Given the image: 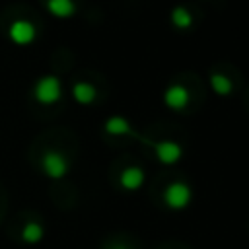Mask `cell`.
<instances>
[{
    "label": "cell",
    "instance_id": "cell-7",
    "mask_svg": "<svg viewBox=\"0 0 249 249\" xmlns=\"http://www.w3.org/2000/svg\"><path fill=\"white\" fill-rule=\"evenodd\" d=\"M144 169L142 167H136V165H130V167H124L121 171V177H119V183L124 191H138L142 185H144Z\"/></svg>",
    "mask_w": 249,
    "mask_h": 249
},
{
    "label": "cell",
    "instance_id": "cell-9",
    "mask_svg": "<svg viewBox=\"0 0 249 249\" xmlns=\"http://www.w3.org/2000/svg\"><path fill=\"white\" fill-rule=\"evenodd\" d=\"M72 95H74V99H76L78 103L88 105V103H91V101L95 99V88H93L91 84L78 82V84H74V88H72Z\"/></svg>",
    "mask_w": 249,
    "mask_h": 249
},
{
    "label": "cell",
    "instance_id": "cell-2",
    "mask_svg": "<svg viewBox=\"0 0 249 249\" xmlns=\"http://www.w3.org/2000/svg\"><path fill=\"white\" fill-rule=\"evenodd\" d=\"M35 97L39 103H54L60 99L62 95V86H60V80L56 76H43L35 82V89H33Z\"/></svg>",
    "mask_w": 249,
    "mask_h": 249
},
{
    "label": "cell",
    "instance_id": "cell-13",
    "mask_svg": "<svg viewBox=\"0 0 249 249\" xmlns=\"http://www.w3.org/2000/svg\"><path fill=\"white\" fill-rule=\"evenodd\" d=\"M171 23H173L175 27H179V29H187V27L193 25V14H191L187 8L177 6V8H173V12H171Z\"/></svg>",
    "mask_w": 249,
    "mask_h": 249
},
{
    "label": "cell",
    "instance_id": "cell-4",
    "mask_svg": "<svg viewBox=\"0 0 249 249\" xmlns=\"http://www.w3.org/2000/svg\"><path fill=\"white\" fill-rule=\"evenodd\" d=\"M154 150H156V158L163 165H173L183 156V148L177 142H173V140H161V142H158L154 146Z\"/></svg>",
    "mask_w": 249,
    "mask_h": 249
},
{
    "label": "cell",
    "instance_id": "cell-6",
    "mask_svg": "<svg viewBox=\"0 0 249 249\" xmlns=\"http://www.w3.org/2000/svg\"><path fill=\"white\" fill-rule=\"evenodd\" d=\"M10 37L18 45H27L35 39V25L27 19H16L10 25Z\"/></svg>",
    "mask_w": 249,
    "mask_h": 249
},
{
    "label": "cell",
    "instance_id": "cell-3",
    "mask_svg": "<svg viewBox=\"0 0 249 249\" xmlns=\"http://www.w3.org/2000/svg\"><path fill=\"white\" fill-rule=\"evenodd\" d=\"M41 167H43V171H45L47 177H51V179H62L68 173V160L60 152L49 150V152L43 154Z\"/></svg>",
    "mask_w": 249,
    "mask_h": 249
},
{
    "label": "cell",
    "instance_id": "cell-10",
    "mask_svg": "<svg viewBox=\"0 0 249 249\" xmlns=\"http://www.w3.org/2000/svg\"><path fill=\"white\" fill-rule=\"evenodd\" d=\"M43 235H45V230H43V226L37 224V222H27V224L23 226V230H21V239H23L25 243H29V245L39 243V241L43 239Z\"/></svg>",
    "mask_w": 249,
    "mask_h": 249
},
{
    "label": "cell",
    "instance_id": "cell-8",
    "mask_svg": "<svg viewBox=\"0 0 249 249\" xmlns=\"http://www.w3.org/2000/svg\"><path fill=\"white\" fill-rule=\"evenodd\" d=\"M47 8L56 18H70L76 12V6L72 0H47Z\"/></svg>",
    "mask_w": 249,
    "mask_h": 249
},
{
    "label": "cell",
    "instance_id": "cell-12",
    "mask_svg": "<svg viewBox=\"0 0 249 249\" xmlns=\"http://www.w3.org/2000/svg\"><path fill=\"white\" fill-rule=\"evenodd\" d=\"M210 86H212L214 93H218V95H230V91L233 88L231 86V80L226 74H220V72H214L210 76Z\"/></svg>",
    "mask_w": 249,
    "mask_h": 249
},
{
    "label": "cell",
    "instance_id": "cell-11",
    "mask_svg": "<svg viewBox=\"0 0 249 249\" xmlns=\"http://www.w3.org/2000/svg\"><path fill=\"white\" fill-rule=\"evenodd\" d=\"M105 132L119 136V134H130L132 130H130V123L124 117H111L105 121Z\"/></svg>",
    "mask_w": 249,
    "mask_h": 249
},
{
    "label": "cell",
    "instance_id": "cell-14",
    "mask_svg": "<svg viewBox=\"0 0 249 249\" xmlns=\"http://www.w3.org/2000/svg\"><path fill=\"white\" fill-rule=\"evenodd\" d=\"M113 249H128V247H124V245H115Z\"/></svg>",
    "mask_w": 249,
    "mask_h": 249
},
{
    "label": "cell",
    "instance_id": "cell-5",
    "mask_svg": "<svg viewBox=\"0 0 249 249\" xmlns=\"http://www.w3.org/2000/svg\"><path fill=\"white\" fill-rule=\"evenodd\" d=\"M163 101H165V105H167L169 109H173V111H183V109L189 105V91H187L185 86L173 84V86H169V88L165 89Z\"/></svg>",
    "mask_w": 249,
    "mask_h": 249
},
{
    "label": "cell",
    "instance_id": "cell-1",
    "mask_svg": "<svg viewBox=\"0 0 249 249\" xmlns=\"http://www.w3.org/2000/svg\"><path fill=\"white\" fill-rule=\"evenodd\" d=\"M193 200V189L183 181H173L163 191V202L169 210H185Z\"/></svg>",
    "mask_w": 249,
    "mask_h": 249
}]
</instances>
